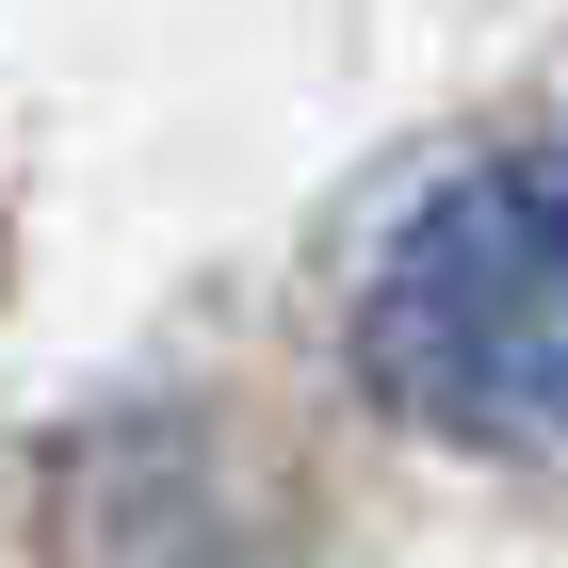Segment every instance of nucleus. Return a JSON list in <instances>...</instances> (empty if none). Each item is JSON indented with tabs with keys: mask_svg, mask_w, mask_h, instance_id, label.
I'll use <instances>...</instances> for the list:
<instances>
[{
	"mask_svg": "<svg viewBox=\"0 0 568 568\" xmlns=\"http://www.w3.org/2000/svg\"><path fill=\"white\" fill-rule=\"evenodd\" d=\"M357 390L455 455H568V146H487L374 244Z\"/></svg>",
	"mask_w": 568,
	"mask_h": 568,
	"instance_id": "obj_1",
	"label": "nucleus"
}]
</instances>
